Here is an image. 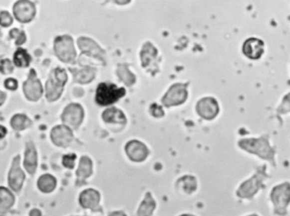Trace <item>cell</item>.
<instances>
[{"label": "cell", "instance_id": "277c9868", "mask_svg": "<svg viewBox=\"0 0 290 216\" xmlns=\"http://www.w3.org/2000/svg\"><path fill=\"white\" fill-rule=\"evenodd\" d=\"M54 50L59 60L65 63L73 62L77 55L73 44V39L68 35L59 36L55 38Z\"/></svg>", "mask_w": 290, "mask_h": 216}, {"label": "cell", "instance_id": "30bf717a", "mask_svg": "<svg viewBox=\"0 0 290 216\" xmlns=\"http://www.w3.org/2000/svg\"><path fill=\"white\" fill-rule=\"evenodd\" d=\"M50 137L52 142L55 145L66 148L73 139V134L69 127L65 125H60L52 129Z\"/></svg>", "mask_w": 290, "mask_h": 216}, {"label": "cell", "instance_id": "484cf974", "mask_svg": "<svg viewBox=\"0 0 290 216\" xmlns=\"http://www.w3.org/2000/svg\"><path fill=\"white\" fill-rule=\"evenodd\" d=\"M10 124L15 131H21L31 125V120L26 114H17L12 117Z\"/></svg>", "mask_w": 290, "mask_h": 216}, {"label": "cell", "instance_id": "4dcf8cb0", "mask_svg": "<svg viewBox=\"0 0 290 216\" xmlns=\"http://www.w3.org/2000/svg\"><path fill=\"white\" fill-rule=\"evenodd\" d=\"M14 70L11 61L9 60H3L0 62V72L3 75L11 74Z\"/></svg>", "mask_w": 290, "mask_h": 216}, {"label": "cell", "instance_id": "f1b7e54d", "mask_svg": "<svg viewBox=\"0 0 290 216\" xmlns=\"http://www.w3.org/2000/svg\"><path fill=\"white\" fill-rule=\"evenodd\" d=\"M118 75L119 78L126 85L131 86L133 83H135V76L129 71V69H128L126 66H119L118 69Z\"/></svg>", "mask_w": 290, "mask_h": 216}, {"label": "cell", "instance_id": "f35d334b", "mask_svg": "<svg viewBox=\"0 0 290 216\" xmlns=\"http://www.w3.org/2000/svg\"><path fill=\"white\" fill-rule=\"evenodd\" d=\"M196 216L194 215H191V214H182L181 216Z\"/></svg>", "mask_w": 290, "mask_h": 216}, {"label": "cell", "instance_id": "e575fe53", "mask_svg": "<svg viewBox=\"0 0 290 216\" xmlns=\"http://www.w3.org/2000/svg\"><path fill=\"white\" fill-rule=\"evenodd\" d=\"M157 108H154V111H152V115L154 116L160 117L164 115V111L162 110V108L158 106H156Z\"/></svg>", "mask_w": 290, "mask_h": 216}, {"label": "cell", "instance_id": "8992f818", "mask_svg": "<svg viewBox=\"0 0 290 216\" xmlns=\"http://www.w3.org/2000/svg\"><path fill=\"white\" fill-rule=\"evenodd\" d=\"M83 119V109L78 104H71L64 109L61 114V120L69 128H77L81 125Z\"/></svg>", "mask_w": 290, "mask_h": 216}, {"label": "cell", "instance_id": "8d00e7d4", "mask_svg": "<svg viewBox=\"0 0 290 216\" xmlns=\"http://www.w3.org/2000/svg\"><path fill=\"white\" fill-rule=\"evenodd\" d=\"M109 216H128L124 211H114L110 214Z\"/></svg>", "mask_w": 290, "mask_h": 216}, {"label": "cell", "instance_id": "4316f807", "mask_svg": "<svg viewBox=\"0 0 290 216\" xmlns=\"http://www.w3.org/2000/svg\"><path fill=\"white\" fill-rule=\"evenodd\" d=\"M14 201L13 194L8 189L0 188V210L11 207Z\"/></svg>", "mask_w": 290, "mask_h": 216}, {"label": "cell", "instance_id": "9a60e30c", "mask_svg": "<svg viewBox=\"0 0 290 216\" xmlns=\"http://www.w3.org/2000/svg\"><path fill=\"white\" fill-rule=\"evenodd\" d=\"M197 110L204 119H212L218 114V105L212 98H205L198 102Z\"/></svg>", "mask_w": 290, "mask_h": 216}, {"label": "cell", "instance_id": "3957f363", "mask_svg": "<svg viewBox=\"0 0 290 216\" xmlns=\"http://www.w3.org/2000/svg\"><path fill=\"white\" fill-rule=\"evenodd\" d=\"M290 195L289 182L273 188L271 194V201L273 203L274 213L278 216H286L290 205Z\"/></svg>", "mask_w": 290, "mask_h": 216}, {"label": "cell", "instance_id": "7a4b0ae2", "mask_svg": "<svg viewBox=\"0 0 290 216\" xmlns=\"http://www.w3.org/2000/svg\"><path fill=\"white\" fill-rule=\"evenodd\" d=\"M125 89L118 88L115 84L103 83L99 84L96 90L95 101L101 106H110L117 102L119 99L124 97Z\"/></svg>", "mask_w": 290, "mask_h": 216}, {"label": "cell", "instance_id": "d6a6232c", "mask_svg": "<svg viewBox=\"0 0 290 216\" xmlns=\"http://www.w3.org/2000/svg\"><path fill=\"white\" fill-rule=\"evenodd\" d=\"M76 155L74 154H66L63 157L62 159V163L65 167L68 168V169H73L75 165V159H76Z\"/></svg>", "mask_w": 290, "mask_h": 216}, {"label": "cell", "instance_id": "74e56055", "mask_svg": "<svg viewBox=\"0 0 290 216\" xmlns=\"http://www.w3.org/2000/svg\"><path fill=\"white\" fill-rule=\"evenodd\" d=\"M6 100V94L0 90V106L3 105Z\"/></svg>", "mask_w": 290, "mask_h": 216}, {"label": "cell", "instance_id": "2e32d148", "mask_svg": "<svg viewBox=\"0 0 290 216\" xmlns=\"http://www.w3.org/2000/svg\"><path fill=\"white\" fill-rule=\"evenodd\" d=\"M243 51L251 60H258L264 53V43L257 38H250L244 43Z\"/></svg>", "mask_w": 290, "mask_h": 216}, {"label": "cell", "instance_id": "d6986e66", "mask_svg": "<svg viewBox=\"0 0 290 216\" xmlns=\"http://www.w3.org/2000/svg\"><path fill=\"white\" fill-rule=\"evenodd\" d=\"M156 201L152 194L147 193L136 211V216H152L156 210Z\"/></svg>", "mask_w": 290, "mask_h": 216}, {"label": "cell", "instance_id": "f546056e", "mask_svg": "<svg viewBox=\"0 0 290 216\" xmlns=\"http://www.w3.org/2000/svg\"><path fill=\"white\" fill-rule=\"evenodd\" d=\"M9 35L12 38L15 40L16 45H21L26 42V37L25 32L23 31H20L19 29H12L11 31H9Z\"/></svg>", "mask_w": 290, "mask_h": 216}, {"label": "cell", "instance_id": "e0dca14e", "mask_svg": "<svg viewBox=\"0 0 290 216\" xmlns=\"http://www.w3.org/2000/svg\"><path fill=\"white\" fill-rule=\"evenodd\" d=\"M24 167L26 171L31 175H33L37 168V151L32 142L26 143V152H25V159H24Z\"/></svg>", "mask_w": 290, "mask_h": 216}, {"label": "cell", "instance_id": "ba28073f", "mask_svg": "<svg viewBox=\"0 0 290 216\" xmlns=\"http://www.w3.org/2000/svg\"><path fill=\"white\" fill-rule=\"evenodd\" d=\"M187 84L180 83L173 85L162 100L164 106L170 107L178 106L184 102L187 98Z\"/></svg>", "mask_w": 290, "mask_h": 216}, {"label": "cell", "instance_id": "1f68e13d", "mask_svg": "<svg viewBox=\"0 0 290 216\" xmlns=\"http://www.w3.org/2000/svg\"><path fill=\"white\" fill-rule=\"evenodd\" d=\"M13 22L11 15L9 14V12L2 11L0 12V25L3 27H7L11 25Z\"/></svg>", "mask_w": 290, "mask_h": 216}, {"label": "cell", "instance_id": "d4e9b609", "mask_svg": "<svg viewBox=\"0 0 290 216\" xmlns=\"http://www.w3.org/2000/svg\"><path fill=\"white\" fill-rule=\"evenodd\" d=\"M31 56L26 52V49H19L14 54V66L21 68H26L31 63Z\"/></svg>", "mask_w": 290, "mask_h": 216}, {"label": "cell", "instance_id": "cb8c5ba5", "mask_svg": "<svg viewBox=\"0 0 290 216\" xmlns=\"http://www.w3.org/2000/svg\"><path fill=\"white\" fill-rule=\"evenodd\" d=\"M37 187L43 193H51L56 187V180L51 175H43L37 181Z\"/></svg>", "mask_w": 290, "mask_h": 216}, {"label": "cell", "instance_id": "ffe728a7", "mask_svg": "<svg viewBox=\"0 0 290 216\" xmlns=\"http://www.w3.org/2000/svg\"><path fill=\"white\" fill-rule=\"evenodd\" d=\"M76 83L85 84L90 83L95 77V69L85 67L82 70H71Z\"/></svg>", "mask_w": 290, "mask_h": 216}, {"label": "cell", "instance_id": "5bb4252c", "mask_svg": "<svg viewBox=\"0 0 290 216\" xmlns=\"http://www.w3.org/2000/svg\"><path fill=\"white\" fill-rule=\"evenodd\" d=\"M78 45L82 51V54L97 58L99 60H104L105 52L92 39L88 37H79L78 40Z\"/></svg>", "mask_w": 290, "mask_h": 216}, {"label": "cell", "instance_id": "9c48e42d", "mask_svg": "<svg viewBox=\"0 0 290 216\" xmlns=\"http://www.w3.org/2000/svg\"><path fill=\"white\" fill-rule=\"evenodd\" d=\"M13 12L15 19L20 22L26 23L31 21L36 14L34 3L31 1L21 0L14 3Z\"/></svg>", "mask_w": 290, "mask_h": 216}, {"label": "cell", "instance_id": "5b68a950", "mask_svg": "<svg viewBox=\"0 0 290 216\" xmlns=\"http://www.w3.org/2000/svg\"><path fill=\"white\" fill-rule=\"evenodd\" d=\"M239 145L245 150L252 154H256L262 159L274 161V150L271 148L269 143L264 137L260 139H248L240 141Z\"/></svg>", "mask_w": 290, "mask_h": 216}, {"label": "cell", "instance_id": "7402d4cb", "mask_svg": "<svg viewBox=\"0 0 290 216\" xmlns=\"http://www.w3.org/2000/svg\"><path fill=\"white\" fill-rule=\"evenodd\" d=\"M92 174V161L87 156L81 158L79 166L77 171L78 181L83 182Z\"/></svg>", "mask_w": 290, "mask_h": 216}, {"label": "cell", "instance_id": "7c38bea8", "mask_svg": "<svg viewBox=\"0 0 290 216\" xmlns=\"http://www.w3.org/2000/svg\"><path fill=\"white\" fill-rule=\"evenodd\" d=\"M262 182V177L258 175H255L252 178H250V180H248L242 184L239 191L237 192L238 196L241 199H249L253 198L261 188Z\"/></svg>", "mask_w": 290, "mask_h": 216}, {"label": "cell", "instance_id": "6da1fadb", "mask_svg": "<svg viewBox=\"0 0 290 216\" xmlns=\"http://www.w3.org/2000/svg\"><path fill=\"white\" fill-rule=\"evenodd\" d=\"M67 81V75L64 69H55L49 74L47 81L46 99L49 102H54L60 97L63 92V88Z\"/></svg>", "mask_w": 290, "mask_h": 216}, {"label": "cell", "instance_id": "d590c367", "mask_svg": "<svg viewBox=\"0 0 290 216\" xmlns=\"http://www.w3.org/2000/svg\"><path fill=\"white\" fill-rule=\"evenodd\" d=\"M6 134H7L6 128L3 125H0V139H2V138L5 137Z\"/></svg>", "mask_w": 290, "mask_h": 216}, {"label": "cell", "instance_id": "836d02e7", "mask_svg": "<svg viewBox=\"0 0 290 216\" xmlns=\"http://www.w3.org/2000/svg\"><path fill=\"white\" fill-rule=\"evenodd\" d=\"M4 86H5L6 89L14 91L18 88L17 81L14 78H8L4 82Z\"/></svg>", "mask_w": 290, "mask_h": 216}, {"label": "cell", "instance_id": "52a82bcc", "mask_svg": "<svg viewBox=\"0 0 290 216\" xmlns=\"http://www.w3.org/2000/svg\"><path fill=\"white\" fill-rule=\"evenodd\" d=\"M23 91L26 99L30 101H37L43 94L42 84L32 69L29 72L27 80L24 83Z\"/></svg>", "mask_w": 290, "mask_h": 216}, {"label": "cell", "instance_id": "4fadbf2b", "mask_svg": "<svg viewBox=\"0 0 290 216\" xmlns=\"http://www.w3.org/2000/svg\"><path fill=\"white\" fill-rule=\"evenodd\" d=\"M24 179H25V175L20 167V156L17 155L13 160L11 170L9 171V187L11 188L12 190L15 192L20 191L23 184Z\"/></svg>", "mask_w": 290, "mask_h": 216}, {"label": "cell", "instance_id": "44dd1931", "mask_svg": "<svg viewBox=\"0 0 290 216\" xmlns=\"http://www.w3.org/2000/svg\"><path fill=\"white\" fill-rule=\"evenodd\" d=\"M102 119L106 123H120V124L126 123V118L124 116V113L116 108H107L106 110L104 111Z\"/></svg>", "mask_w": 290, "mask_h": 216}, {"label": "cell", "instance_id": "603a6c76", "mask_svg": "<svg viewBox=\"0 0 290 216\" xmlns=\"http://www.w3.org/2000/svg\"><path fill=\"white\" fill-rule=\"evenodd\" d=\"M177 189L186 194H191L197 189V182L193 177L186 176L179 180Z\"/></svg>", "mask_w": 290, "mask_h": 216}, {"label": "cell", "instance_id": "8fae6325", "mask_svg": "<svg viewBox=\"0 0 290 216\" xmlns=\"http://www.w3.org/2000/svg\"><path fill=\"white\" fill-rule=\"evenodd\" d=\"M126 154L134 162H142L147 159L149 151L142 142L139 141H130L125 148Z\"/></svg>", "mask_w": 290, "mask_h": 216}, {"label": "cell", "instance_id": "ac0fdd59", "mask_svg": "<svg viewBox=\"0 0 290 216\" xmlns=\"http://www.w3.org/2000/svg\"><path fill=\"white\" fill-rule=\"evenodd\" d=\"M100 194L94 189H87L83 191L80 195V204L83 208L95 209L100 202Z\"/></svg>", "mask_w": 290, "mask_h": 216}, {"label": "cell", "instance_id": "ab89813d", "mask_svg": "<svg viewBox=\"0 0 290 216\" xmlns=\"http://www.w3.org/2000/svg\"><path fill=\"white\" fill-rule=\"evenodd\" d=\"M260 216L257 214H250V215H247V216Z\"/></svg>", "mask_w": 290, "mask_h": 216}, {"label": "cell", "instance_id": "83f0119b", "mask_svg": "<svg viewBox=\"0 0 290 216\" xmlns=\"http://www.w3.org/2000/svg\"><path fill=\"white\" fill-rule=\"evenodd\" d=\"M156 54H157V50L151 44V43H147L146 45L144 46L143 50L141 52V58H142V62L145 64L143 66H148L150 62L152 61V59L155 57Z\"/></svg>", "mask_w": 290, "mask_h": 216}]
</instances>
